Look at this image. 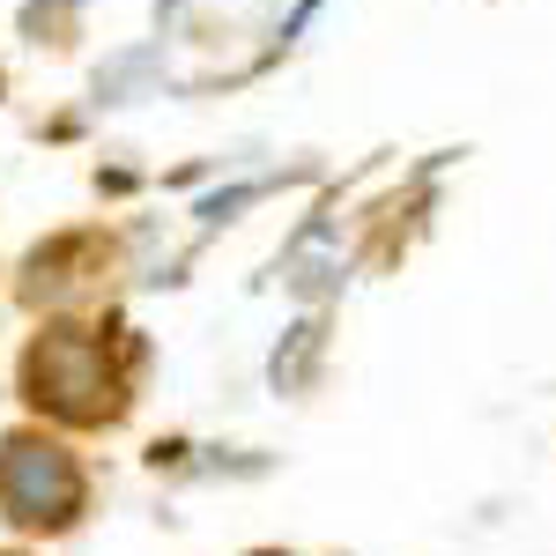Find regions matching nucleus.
<instances>
[{
    "instance_id": "obj_1",
    "label": "nucleus",
    "mask_w": 556,
    "mask_h": 556,
    "mask_svg": "<svg viewBox=\"0 0 556 556\" xmlns=\"http://www.w3.org/2000/svg\"><path fill=\"white\" fill-rule=\"evenodd\" d=\"M23 401L60 424H112L127 408V371L104 334L89 327H45L23 356Z\"/></svg>"
},
{
    "instance_id": "obj_2",
    "label": "nucleus",
    "mask_w": 556,
    "mask_h": 556,
    "mask_svg": "<svg viewBox=\"0 0 556 556\" xmlns=\"http://www.w3.org/2000/svg\"><path fill=\"white\" fill-rule=\"evenodd\" d=\"M83 497H89L83 460L60 438H45V430H8L0 438V513L15 527L60 534V527H75Z\"/></svg>"
}]
</instances>
